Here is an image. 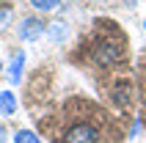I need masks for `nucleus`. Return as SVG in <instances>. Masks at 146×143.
<instances>
[{"label": "nucleus", "mask_w": 146, "mask_h": 143, "mask_svg": "<svg viewBox=\"0 0 146 143\" xmlns=\"http://www.w3.org/2000/svg\"><path fill=\"white\" fill-rule=\"evenodd\" d=\"M61 143H108L105 129L97 124V116L77 113L61 132Z\"/></svg>", "instance_id": "f257e3e1"}, {"label": "nucleus", "mask_w": 146, "mask_h": 143, "mask_svg": "<svg viewBox=\"0 0 146 143\" xmlns=\"http://www.w3.org/2000/svg\"><path fill=\"white\" fill-rule=\"evenodd\" d=\"M113 28H110V36H99V39L94 41V47H91V61H94L99 69L113 66L116 61L124 55V39L113 30Z\"/></svg>", "instance_id": "f03ea898"}, {"label": "nucleus", "mask_w": 146, "mask_h": 143, "mask_svg": "<svg viewBox=\"0 0 146 143\" xmlns=\"http://www.w3.org/2000/svg\"><path fill=\"white\" fill-rule=\"evenodd\" d=\"M47 33V25H44V19L36 14L31 17H22L19 19V25H17V36H19V41H25V44H31V41L41 39Z\"/></svg>", "instance_id": "7ed1b4c3"}, {"label": "nucleus", "mask_w": 146, "mask_h": 143, "mask_svg": "<svg viewBox=\"0 0 146 143\" xmlns=\"http://www.w3.org/2000/svg\"><path fill=\"white\" fill-rule=\"evenodd\" d=\"M22 69H25V52H14L11 58V64H8V83L11 85H19V80H22Z\"/></svg>", "instance_id": "20e7f679"}, {"label": "nucleus", "mask_w": 146, "mask_h": 143, "mask_svg": "<svg viewBox=\"0 0 146 143\" xmlns=\"http://www.w3.org/2000/svg\"><path fill=\"white\" fill-rule=\"evenodd\" d=\"M14 113H17V94L0 91V116H14Z\"/></svg>", "instance_id": "39448f33"}, {"label": "nucleus", "mask_w": 146, "mask_h": 143, "mask_svg": "<svg viewBox=\"0 0 146 143\" xmlns=\"http://www.w3.org/2000/svg\"><path fill=\"white\" fill-rule=\"evenodd\" d=\"M47 36L55 44H61V41L69 36V25H64V22H52V25H47Z\"/></svg>", "instance_id": "423d86ee"}, {"label": "nucleus", "mask_w": 146, "mask_h": 143, "mask_svg": "<svg viewBox=\"0 0 146 143\" xmlns=\"http://www.w3.org/2000/svg\"><path fill=\"white\" fill-rule=\"evenodd\" d=\"M28 3H31V8L36 14H50V11H55L61 6V0H28Z\"/></svg>", "instance_id": "0eeeda50"}, {"label": "nucleus", "mask_w": 146, "mask_h": 143, "mask_svg": "<svg viewBox=\"0 0 146 143\" xmlns=\"http://www.w3.org/2000/svg\"><path fill=\"white\" fill-rule=\"evenodd\" d=\"M11 22H14V6H0V33L8 30L11 28Z\"/></svg>", "instance_id": "6e6552de"}, {"label": "nucleus", "mask_w": 146, "mask_h": 143, "mask_svg": "<svg viewBox=\"0 0 146 143\" xmlns=\"http://www.w3.org/2000/svg\"><path fill=\"white\" fill-rule=\"evenodd\" d=\"M11 140L14 143H41V138L36 135V132H31V129H17Z\"/></svg>", "instance_id": "1a4fd4ad"}, {"label": "nucleus", "mask_w": 146, "mask_h": 143, "mask_svg": "<svg viewBox=\"0 0 146 143\" xmlns=\"http://www.w3.org/2000/svg\"><path fill=\"white\" fill-rule=\"evenodd\" d=\"M127 94H130V85H127V83H121V85L116 88V96H113V99H116V102H119V105L124 107V105L130 102V96H127Z\"/></svg>", "instance_id": "9d476101"}, {"label": "nucleus", "mask_w": 146, "mask_h": 143, "mask_svg": "<svg viewBox=\"0 0 146 143\" xmlns=\"http://www.w3.org/2000/svg\"><path fill=\"white\" fill-rule=\"evenodd\" d=\"M138 132H141V119H135V121H132V127H130V135L135 138Z\"/></svg>", "instance_id": "9b49d317"}, {"label": "nucleus", "mask_w": 146, "mask_h": 143, "mask_svg": "<svg viewBox=\"0 0 146 143\" xmlns=\"http://www.w3.org/2000/svg\"><path fill=\"white\" fill-rule=\"evenodd\" d=\"M0 143H8V129H6V124H0Z\"/></svg>", "instance_id": "f8f14e48"}, {"label": "nucleus", "mask_w": 146, "mask_h": 143, "mask_svg": "<svg viewBox=\"0 0 146 143\" xmlns=\"http://www.w3.org/2000/svg\"><path fill=\"white\" fill-rule=\"evenodd\" d=\"M3 69H6V66H3V58H0V74H3Z\"/></svg>", "instance_id": "ddd939ff"}, {"label": "nucleus", "mask_w": 146, "mask_h": 143, "mask_svg": "<svg viewBox=\"0 0 146 143\" xmlns=\"http://www.w3.org/2000/svg\"><path fill=\"white\" fill-rule=\"evenodd\" d=\"M143 30H146V19H143Z\"/></svg>", "instance_id": "4468645a"}]
</instances>
